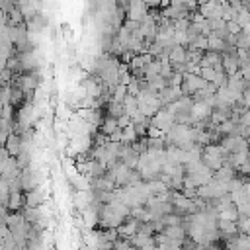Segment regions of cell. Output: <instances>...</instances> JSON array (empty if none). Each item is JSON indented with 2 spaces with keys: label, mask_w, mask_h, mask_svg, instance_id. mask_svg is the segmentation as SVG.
Returning <instances> with one entry per match:
<instances>
[{
  "label": "cell",
  "mask_w": 250,
  "mask_h": 250,
  "mask_svg": "<svg viewBox=\"0 0 250 250\" xmlns=\"http://www.w3.org/2000/svg\"><path fill=\"white\" fill-rule=\"evenodd\" d=\"M203 86H207V80L201 78L197 72H184L182 82H180V88H182V94L184 96H193Z\"/></svg>",
  "instance_id": "1"
},
{
  "label": "cell",
  "mask_w": 250,
  "mask_h": 250,
  "mask_svg": "<svg viewBox=\"0 0 250 250\" xmlns=\"http://www.w3.org/2000/svg\"><path fill=\"white\" fill-rule=\"evenodd\" d=\"M41 84V74L37 70H31V72H25L21 76H18V82L16 86L23 92V94H29V92H35Z\"/></svg>",
  "instance_id": "2"
},
{
  "label": "cell",
  "mask_w": 250,
  "mask_h": 250,
  "mask_svg": "<svg viewBox=\"0 0 250 250\" xmlns=\"http://www.w3.org/2000/svg\"><path fill=\"white\" fill-rule=\"evenodd\" d=\"M150 123L152 125H156L162 133H166L174 123H176V119H174V113L168 109V107H160V109H156V113L150 117Z\"/></svg>",
  "instance_id": "3"
},
{
  "label": "cell",
  "mask_w": 250,
  "mask_h": 250,
  "mask_svg": "<svg viewBox=\"0 0 250 250\" xmlns=\"http://www.w3.org/2000/svg\"><path fill=\"white\" fill-rule=\"evenodd\" d=\"M146 14H148V6L145 0H129L127 2V18L129 20L141 21Z\"/></svg>",
  "instance_id": "4"
},
{
  "label": "cell",
  "mask_w": 250,
  "mask_h": 250,
  "mask_svg": "<svg viewBox=\"0 0 250 250\" xmlns=\"http://www.w3.org/2000/svg\"><path fill=\"white\" fill-rule=\"evenodd\" d=\"M180 96H184L180 86H172V84H166L164 88H160V90H158V98H160L162 105H168V104L176 102Z\"/></svg>",
  "instance_id": "5"
},
{
  "label": "cell",
  "mask_w": 250,
  "mask_h": 250,
  "mask_svg": "<svg viewBox=\"0 0 250 250\" xmlns=\"http://www.w3.org/2000/svg\"><path fill=\"white\" fill-rule=\"evenodd\" d=\"M23 197H25V205H27V207H39V205L45 201V191H43L39 186H35V188H31V189H27V191L23 193Z\"/></svg>",
  "instance_id": "6"
},
{
  "label": "cell",
  "mask_w": 250,
  "mask_h": 250,
  "mask_svg": "<svg viewBox=\"0 0 250 250\" xmlns=\"http://www.w3.org/2000/svg\"><path fill=\"white\" fill-rule=\"evenodd\" d=\"M4 148L8 150L10 156H18L20 150H21V137H20V133H14V131H12V133L6 137Z\"/></svg>",
  "instance_id": "7"
},
{
  "label": "cell",
  "mask_w": 250,
  "mask_h": 250,
  "mask_svg": "<svg viewBox=\"0 0 250 250\" xmlns=\"http://www.w3.org/2000/svg\"><path fill=\"white\" fill-rule=\"evenodd\" d=\"M186 55H188V47L180 45V43H174V47L168 53V61L170 62H186Z\"/></svg>",
  "instance_id": "8"
},
{
  "label": "cell",
  "mask_w": 250,
  "mask_h": 250,
  "mask_svg": "<svg viewBox=\"0 0 250 250\" xmlns=\"http://www.w3.org/2000/svg\"><path fill=\"white\" fill-rule=\"evenodd\" d=\"M221 66L227 74H234L238 72V59L236 55H223L221 53Z\"/></svg>",
  "instance_id": "9"
},
{
  "label": "cell",
  "mask_w": 250,
  "mask_h": 250,
  "mask_svg": "<svg viewBox=\"0 0 250 250\" xmlns=\"http://www.w3.org/2000/svg\"><path fill=\"white\" fill-rule=\"evenodd\" d=\"M25 203V197H23V193H21V189H10V197H8V209H12V211H18V209H21V205Z\"/></svg>",
  "instance_id": "10"
},
{
  "label": "cell",
  "mask_w": 250,
  "mask_h": 250,
  "mask_svg": "<svg viewBox=\"0 0 250 250\" xmlns=\"http://www.w3.org/2000/svg\"><path fill=\"white\" fill-rule=\"evenodd\" d=\"M123 109H125V113H127L131 119H133L135 115H139V102H137V96L127 94L125 100H123Z\"/></svg>",
  "instance_id": "11"
},
{
  "label": "cell",
  "mask_w": 250,
  "mask_h": 250,
  "mask_svg": "<svg viewBox=\"0 0 250 250\" xmlns=\"http://www.w3.org/2000/svg\"><path fill=\"white\" fill-rule=\"evenodd\" d=\"M98 127H100V131H102L104 135H107V137H109L113 131H117V129H119V125H117V119H115V117H111V115H105Z\"/></svg>",
  "instance_id": "12"
},
{
  "label": "cell",
  "mask_w": 250,
  "mask_h": 250,
  "mask_svg": "<svg viewBox=\"0 0 250 250\" xmlns=\"http://www.w3.org/2000/svg\"><path fill=\"white\" fill-rule=\"evenodd\" d=\"M223 47H225V39H221L219 35H215V33L211 31V33L207 35V51H217V53H221Z\"/></svg>",
  "instance_id": "13"
},
{
  "label": "cell",
  "mask_w": 250,
  "mask_h": 250,
  "mask_svg": "<svg viewBox=\"0 0 250 250\" xmlns=\"http://www.w3.org/2000/svg\"><path fill=\"white\" fill-rule=\"evenodd\" d=\"M197 74H199L201 78H205L207 82H213V80L217 78V70H215L213 66H199Z\"/></svg>",
  "instance_id": "14"
},
{
  "label": "cell",
  "mask_w": 250,
  "mask_h": 250,
  "mask_svg": "<svg viewBox=\"0 0 250 250\" xmlns=\"http://www.w3.org/2000/svg\"><path fill=\"white\" fill-rule=\"evenodd\" d=\"M21 98H23V92L16 86H12V90H10V105L14 107V105H20V102H21Z\"/></svg>",
  "instance_id": "15"
},
{
  "label": "cell",
  "mask_w": 250,
  "mask_h": 250,
  "mask_svg": "<svg viewBox=\"0 0 250 250\" xmlns=\"http://www.w3.org/2000/svg\"><path fill=\"white\" fill-rule=\"evenodd\" d=\"M14 6H16V4H12L10 0H0V10H2V12H6V14H8Z\"/></svg>",
  "instance_id": "16"
},
{
  "label": "cell",
  "mask_w": 250,
  "mask_h": 250,
  "mask_svg": "<svg viewBox=\"0 0 250 250\" xmlns=\"http://www.w3.org/2000/svg\"><path fill=\"white\" fill-rule=\"evenodd\" d=\"M10 2H12V4H16V2H18V0H10Z\"/></svg>",
  "instance_id": "17"
},
{
  "label": "cell",
  "mask_w": 250,
  "mask_h": 250,
  "mask_svg": "<svg viewBox=\"0 0 250 250\" xmlns=\"http://www.w3.org/2000/svg\"><path fill=\"white\" fill-rule=\"evenodd\" d=\"M0 86H2V82H0Z\"/></svg>",
  "instance_id": "18"
}]
</instances>
